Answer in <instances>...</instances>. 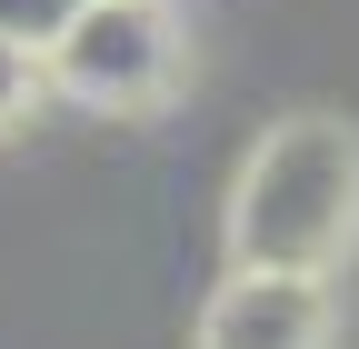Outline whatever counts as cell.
I'll return each instance as SVG.
<instances>
[{"label":"cell","instance_id":"obj_1","mask_svg":"<svg viewBox=\"0 0 359 349\" xmlns=\"http://www.w3.org/2000/svg\"><path fill=\"white\" fill-rule=\"evenodd\" d=\"M359 240V130L349 120H280L240 160L230 190V259L240 270H309L330 280Z\"/></svg>","mask_w":359,"mask_h":349},{"label":"cell","instance_id":"obj_2","mask_svg":"<svg viewBox=\"0 0 359 349\" xmlns=\"http://www.w3.org/2000/svg\"><path fill=\"white\" fill-rule=\"evenodd\" d=\"M40 60H50V90H70L80 110H150L180 80V20L170 0H70Z\"/></svg>","mask_w":359,"mask_h":349},{"label":"cell","instance_id":"obj_3","mask_svg":"<svg viewBox=\"0 0 359 349\" xmlns=\"http://www.w3.org/2000/svg\"><path fill=\"white\" fill-rule=\"evenodd\" d=\"M200 349H330V280L309 270H240L200 310Z\"/></svg>","mask_w":359,"mask_h":349},{"label":"cell","instance_id":"obj_4","mask_svg":"<svg viewBox=\"0 0 359 349\" xmlns=\"http://www.w3.org/2000/svg\"><path fill=\"white\" fill-rule=\"evenodd\" d=\"M40 90H50V60H40L30 40H11V30H0V130H11Z\"/></svg>","mask_w":359,"mask_h":349},{"label":"cell","instance_id":"obj_5","mask_svg":"<svg viewBox=\"0 0 359 349\" xmlns=\"http://www.w3.org/2000/svg\"><path fill=\"white\" fill-rule=\"evenodd\" d=\"M60 20H70V0H0V30H11V40H30V50H50V40H60Z\"/></svg>","mask_w":359,"mask_h":349}]
</instances>
